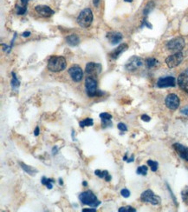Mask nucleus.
Here are the masks:
<instances>
[{
	"label": "nucleus",
	"instance_id": "nucleus-22",
	"mask_svg": "<svg viewBox=\"0 0 188 212\" xmlns=\"http://www.w3.org/2000/svg\"><path fill=\"white\" fill-rule=\"evenodd\" d=\"M11 75H12V80H11V82H10L11 86H12V88H13V89H16V88H18V87H19V85H20V82L18 81V79L16 78V74L14 73V72H12Z\"/></svg>",
	"mask_w": 188,
	"mask_h": 212
},
{
	"label": "nucleus",
	"instance_id": "nucleus-38",
	"mask_svg": "<svg viewBox=\"0 0 188 212\" xmlns=\"http://www.w3.org/2000/svg\"><path fill=\"white\" fill-rule=\"evenodd\" d=\"M144 25H146V26H147L149 29H152V25H150L148 22H147V20H143V24H142V26H144Z\"/></svg>",
	"mask_w": 188,
	"mask_h": 212
},
{
	"label": "nucleus",
	"instance_id": "nucleus-47",
	"mask_svg": "<svg viewBox=\"0 0 188 212\" xmlns=\"http://www.w3.org/2000/svg\"><path fill=\"white\" fill-rule=\"evenodd\" d=\"M82 185H83V186H88V183H87V182H83V183H82Z\"/></svg>",
	"mask_w": 188,
	"mask_h": 212
},
{
	"label": "nucleus",
	"instance_id": "nucleus-43",
	"mask_svg": "<svg viewBox=\"0 0 188 212\" xmlns=\"http://www.w3.org/2000/svg\"><path fill=\"white\" fill-rule=\"evenodd\" d=\"M30 35H31V32H24L22 34V36H23V37H25V38L29 37Z\"/></svg>",
	"mask_w": 188,
	"mask_h": 212
},
{
	"label": "nucleus",
	"instance_id": "nucleus-40",
	"mask_svg": "<svg viewBox=\"0 0 188 212\" xmlns=\"http://www.w3.org/2000/svg\"><path fill=\"white\" fill-rule=\"evenodd\" d=\"M34 135H35L36 137H37V136L39 135V127H38V126H37V127H36L35 131H34Z\"/></svg>",
	"mask_w": 188,
	"mask_h": 212
},
{
	"label": "nucleus",
	"instance_id": "nucleus-2",
	"mask_svg": "<svg viewBox=\"0 0 188 212\" xmlns=\"http://www.w3.org/2000/svg\"><path fill=\"white\" fill-rule=\"evenodd\" d=\"M79 199L82 202V204L90 205V206L95 207V208H96L97 206L101 204V202L99 201L96 196L91 190L84 191V192L81 193L79 196Z\"/></svg>",
	"mask_w": 188,
	"mask_h": 212
},
{
	"label": "nucleus",
	"instance_id": "nucleus-20",
	"mask_svg": "<svg viewBox=\"0 0 188 212\" xmlns=\"http://www.w3.org/2000/svg\"><path fill=\"white\" fill-rule=\"evenodd\" d=\"M20 163L21 168H22V169H23L26 173H28L29 175H31V176H34L35 174H37V170L34 169V168L31 167V166H29V165H27V164H25V163Z\"/></svg>",
	"mask_w": 188,
	"mask_h": 212
},
{
	"label": "nucleus",
	"instance_id": "nucleus-12",
	"mask_svg": "<svg viewBox=\"0 0 188 212\" xmlns=\"http://www.w3.org/2000/svg\"><path fill=\"white\" fill-rule=\"evenodd\" d=\"M178 84L182 90L188 93V69L180 74L178 77Z\"/></svg>",
	"mask_w": 188,
	"mask_h": 212
},
{
	"label": "nucleus",
	"instance_id": "nucleus-37",
	"mask_svg": "<svg viewBox=\"0 0 188 212\" xmlns=\"http://www.w3.org/2000/svg\"><path fill=\"white\" fill-rule=\"evenodd\" d=\"M181 113L188 116V107H185V108H183V109L181 110Z\"/></svg>",
	"mask_w": 188,
	"mask_h": 212
},
{
	"label": "nucleus",
	"instance_id": "nucleus-7",
	"mask_svg": "<svg viewBox=\"0 0 188 212\" xmlns=\"http://www.w3.org/2000/svg\"><path fill=\"white\" fill-rule=\"evenodd\" d=\"M167 49L170 50H175V51H180L185 47V40L183 38H175L172 40L168 41L166 44Z\"/></svg>",
	"mask_w": 188,
	"mask_h": 212
},
{
	"label": "nucleus",
	"instance_id": "nucleus-36",
	"mask_svg": "<svg viewBox=\"0 0 188 212\" xmlns=\"http://www.w3.org/2000/svg\"><path fill=\"white\" fill-rule=\"evenodd\" d=\"M141 119L143 121H145V122H149L151 120V117L149 116H147V115H142L141 116Z\"/></svg>",
	"mask_w": 188,
	"mask_h": 212
},
{
	"label": "nucleus",
	"instance_id": "nucleus-5",
	"mask_svg": "<svg viewBox=\"0 0 188 212\" xmlns=\"http://www.w3.org/2000/svg\"><path fill=\"white\" fill-rule=\"evenodd\" d=\"M140 200L144 203H149L153 205H159L161 203V198L159 196H156L151 189L144 191L140 196Z\"/></svg>",
	"mask_w": 188,
	"mask_h": 212
},
{
	"label": "nucleus",
	"instance_id": "nucleus-27",
	"mask_svg": "<svg viewBox=\"0 0 188 212\" xmlns=\"http://www.w3.org/2000/svg\"><path fill=\"white\" fill-rule=\"evenodd\" d=\"M154 2H149L148 4L147 5V6L145 7V9H144V11H143V13H144V15L145 16H147V14L153 10V8H154Z\"/></svg>",
	"mask_w": 188,
	"mask_h": 212
},
{
	"label": "nucleus",
	"instance_id": "nucleus-19",
	"mask_svg": "<svg viewBox=\"0 0 188 212\" xmlns=\"http://www.w3.org/2000/svg\"><path fill=\"white\" fill-rule=\"evenodd\" d=\"M95 174L97 177H99L100 178H103V179H105L107 182H109V181H111V179H112L111 176L109 175L108 171H107L96 170V171H95Z\"/></svg>",
	"mask_w": 188,
	"mask_h": 212
},
{
	"label": "nucleus",
	"instance_id": "nucleus-18",
	"mask_svg": "<svg viewBox=\"0 0 188 212\" xmlns=\"http://www.w3.org/2000/svg\"><path fill=\"white\" fill-rule=\"evenodd\" d=\"M66 42L70 46H76L80 43V38H78L77 35L72 34V35H69L66 38Z\"/></svg>",
	"mask_w": 188,
	"mask_h": 212
},
{
	"label": "nucleus",
	"instance_id": "nucleus-42",
	"mask_svg": "<svg viewBox=\"0 0 188 212\" xmlns=\"http://www.w3.org/2000/svg\"><path fill=\"white\" fill-rule=\"evenodd\" d=\"M99 2H100V0H93V4H94V5H95V7L98 6Z\"/></svg>",
	"mask_w": 188,
	"mask_h": 212
},
{
	"label": "nucleus",
	"instance_id": "nucleus-4",
	"mask_svg": "<svg viewBox=\"0 0 188 212\" xmlns=\"http://www.w3.org/2000/svg\"><path fill=\"white\" fill-rule=\"evenodd\" d=\"M85 88L88 96L90 98H94L96 96H101L102 92L97 90V83L96 80L92 77H87L85 79Z\"/></svg>",
	"mask_w": 188,
	"mask_h": 212
},
{
	"label": "nucleus",
	"instance_id": "nucleus-33",
	"mask_svg": "<svg viewBox=\"0 0 188 212\" xmlns=\"http://www.w3.org/2000/svg\"><path fill=\"white\" fill-rule=\"evenodd\" d=\"M117 127H118V129H119L120 131H122V132L128 131V128H127L126 124H125V123H118Z\"/></svg>",
	"mask_w": 188,
	"mask_h": 212
},
{
	"label": "nucleus",
	"instance_id": "nucleus-41",
	"mask_svg": "<svg viewBox=\"0 0 188 212\" xmlns=\"http://www.w3.org/2000/svg\"><path fill=\"white\" fill-rule=\"evenodd\" d=\"M20 1H21V3H22V5H23L24 6H26L27 4H28V2H29V0H20Z\"/></svg>",
	"mask_w": 188,
	"mask_h": 212
},
{
	"label": "nucleus",
	"instance_id": "nucleus-15",
	"mask_svg": "<svg viewBox=\"0 0 188 212\" xmlns=\"http://www.w3.org/2000/svg\"><path fill=\"white\" fill-rule=\"evenodd\" d=\"M35 10L40 16L44 17H49L54 14V11L47 5H37L35 7Z\"/></svg>",
	"mask_w": 188,
	"mask_h": 212
},
{
	"label": "nucleus",
	"instance_id": "nucleus-31",
	"mask_svg": "<svg viewBox=\"0 0 188 212\" xmlns=\"http://www.w3.org/2000/svg\"><path fill=\"white\" fill-rule=\"evenodd\" d=\"M100 117H101V119H104V120H111L112 119V115L104 112V113L100 114Z\"/></svg>",
	"mask_w": 188,
	"mask_h": 212
},
{
	"label": "nucleus",
	"instance_id": "nucleus-23",
	"mask_svg": "<svg viewBox=\"0 0 188 212\" xmlns=\"http://www.w3.org/2000/svg\"><path fill=\"white\" fill-rule=\"evenodd\" d=\"M93 123H94V121H93L92 118H86V119H84V120H82V121L79 123V125H80V127L83 128L85 126H92Z\"/></svg>",
	"mask_w": 188,
	"mask_h": 212
},
{
	"label": "nucleus",
	"instance_id": "nucleus-3",
	"mask_svg": "<svg viewBox=\"0 0 188 212\" xmlns=\"http://www.w3.org/2000/svg\"><path fill=\"white\" fill-rule=\"evenodd\" d=\"M93 22V13L90 8L84 9L77 17V24L82 28L90 27Z\"/></svg>",
	"mask_w": 188,
	"mask_h": 212
},
{
	"label": "nucleus",
	"instance_id": "nucleus-32",
	"mask_svg": "<svg viewBox=\"0 0 188 212\" xmlns=\"http://www.w3.org/2000/svg\"><path fill=\"white\" fill-rule=\"evenodd\" d=\"M121 194H122V196L123 197L128 198V197L130 196V191H129L128 189H122L121 190Z\"/></svg>",
	"mask_w": 188,
	"mask_h": 212
},
{
	"label": "nucleus",
	"instance_id": "nucleus-8",
	"mask_svg": "<svg viewBox=\"0 0 188 212\" xmlns=\"http://www.w3.org/2000/svg\"><path fill=\"white\" fill-rule=\"evenodd\" d=\"M142 64H143V61L140 57L134 56L128 61V63L125 65V68L128 71H134L142 65Z\"/></svg>",
	"mask_w": 188,
	"mask_h": 212
},
{
	"label": "nucleus",
	"instance_id": "nucleus-16",
	"mask_svg": "<svg viewBox=\"0 0 188 212\" xmlns=\"http://www.w3.org/2000/svg\"><path fill=\"white\" fill-rule=\"evenodd\" d=\"M107 38L111 44H117L122 40V35L120 32H108L107 34Z\"/></svg>",
	"mask_w": 188,
	"mask_h": 212
},
{
	"label": "nucleus",
	"instance_id": "nucleus-30",
	"mask_svg": "<svg viewBox=\"0 0 188 212\" xmlns=\"http://www.w3.org/2000/svg\"><path fill=\"white\" fill-rule=\"evenodd\" d=\"M26 6H17L16 7V12L18 15H24L25 12H26Z\"/></svg>",
	"mask_w": 188,
	"mask_h": 212
},
{
	"label": "nucleus",
	"instance_id": "nucleus-45",
	"mask_svg": "<svg viewBox=\"0 0 188 212\" xmlns=\"http://www.w3.org/2000/svg\"><path fill=\"white\" fill-rule=\"evenodd\" d=\"M133 161H134V156H132L130 158H128V159L127 160L128 163H131V162H133Z\"/></svg>",
	"mask_w": 188,
	"mask_h": 212
},
{
	"label": "nucleus",
	"instance_id": "nucleus-6",
	"mask_svg": "<svg viewBox=\"0 0 188 212\" xmlns=\"http://www.w3.org/2000/svg\"><path fill=\"white\" fill-rule=\"evenodd\" d=\"M183 60V54L180 51H177L176 53L170 55L166 57V64L169 68H174L176 66L180 65Z\"/></svg>",
	"mask_w": 188,
	"mask_h": 212
},
{
	"label": "nucleus",
	"instance_id": "nucleus-29",
	"mask_svg": "<svg viewBox=\"0 0 188 212\" xmlns=\"http://www.w3.org/2000/svg\"><path fill=\"white\" fill-rule=\"evenodd\" d=\"M119 212H135L136 210L131 206H125V207H121L119 209Z\"/></svg>",
	"mask_w": 188,
	"mask_h": 212
},
{
	"label": "nucleus",
	"instance_id": "nucleus-17",
	"mask_svg": "<svg viewBox=\"0 0 188 212\" xmlns=\"http://www.w3.org/2000/svg\"><path fill=\"white\" fill-rule=\"evenodd\" d=\"M128 48V45L127 44H122L121 45H119L115 50H114L112 52L109 53V57L113 59H117L118 57H120V55L123 53L124 51H126Z\"/></svg>",
	"mask_w": 188,
	"mask_h": 212
},
{
	"label": "nucleus",
	"instance_id": "nucleus-34",
	"mask_svg": "<svg viewBox=\"0 0 188 212\" xmlns=\"http://www.w3.org/2000/svg\"><path fill=\"white\" fill-rule=\"evenodd\" d=\"M101 123H102V125H103L104 127L111 126V125H112L111 120H104V119H101Z\"/></svg>",
	"mask_w": 188,
	"mask_h": 212
},
{
	"label": "nucleus",
	"instance_id": "nucleus-9",
	"mask_svg": "<svg viewBox=\"0 0 188 212\" xmlns=\"http://www.w3.org/2000/svg\"><path fill=\"white\" fill-rule=\"evenodd\" d=\"M166 106L172 111H175L180 106V98L175 94H169L165 99Z\"/></svg>",
	"mask_w": 188,
	"mask_h": 212
},
{
	"label": "nucleus",
	"instance_id": "nucleus-24",
	"mask_svg": "<svg viewBox=\"0 0 188 212\" xmlns=\"http://www.w3.org/2000/svg\"><path fill=\"white\" fill-rule=\"evenodd\" d=\"M157 64H158V61L156 60L155 58H154V57H149V58H147V60H146V65H147V68H153Z\"/></svg>",
	"mask_w": 188,
	"mask_h": 212
},
{
	"label": "nucleus",
	"instance_id": "nucleus-11",
	"mask_svg": "<svg viewBox=\"0 0 188 212\" xmlns=\"http://www.w3.org/2000/svg\"><path fill=\"white\" fill-rule=\"evenodd\" d=\"M176 85L175 78L173 77H160L157 82V86L160 88H166V87H174Z\"/></svg>",
	"mask_w": 188,
	"mask_h": 212
},
{
	"label": "nucleus",
	"instance_id": "nucleus-39",
	"mask_svg": "<svg viewBox=\"0 0 188 212\" xmlns=\"http://www.w3.org/2000/svg\"><path fill=\"white\" fill-rule=\"evenodd\" d=\"M96 209H83L82 212H95Z\"/></svg>",
	"mask_w": 188,
	"mask_h": 212
},
{
	"label": "nucleus",
	"instance_id": "nucleus-1",
	"mask_svg": "<svg viewBox=\"0 0 188 212\" xmlns=\"http://www.w3.org/2000/svg\"><path fill=\"white\" fill-rule=\"evenodd\" d=\"M48 69L53 72H59L66 68V59L63 57L53 56L48 61Z\"/></svg>",
	"mask_w": 188,
	"mask_h": 212
},
{
	"label": "nucleus",
	"instance_id": "nucleus-21",
	"mask_svg": "<svg viewBox=\"0 0 188 212\" xmlns=\"http://www.w3.org/2000/svg\"><path fill=\"white\" fill-rule=\"evenodd\" d=\"M52 183H54V180L52 179H49L45 177H42V184L47 186V188L49 189H52Z\"/></svg>",
	"mask_w": 188,
	"mask_h": 212
},
{
	"label": "nucleus",
	"instance_id": "nucleus-26",
	"mask_svg": "<svg viewBox=\"0 0 188 212\" xmlns=\"http://www.w3.org/2000/svg\"><path fill=\"white\" fill-rule=\"evenodd\" d=\"M147 164L150 166V168H151V171H152L155 172L156 171L158 170V166H159L158 162L153 161V160H148V161H147Z\"/></svg>",
	"mask_w": 188,
	"mask_h": 212
},
{
	"label": "nucleus",
	"instance_id": "nucleus-44",
	"mask_svg": "<svg viewBox=\"0 0 188 212\" xmlns=\"http://www.w3.org/2000/svg\"><path fill=\"white\" fill-rule=\"evenodd\" d=\"M52 152L54 153V155H56L57 153V147L55 146L53 149H52Z\"/></svg>",
	"mask_w": 188,
	"mask_h": 212
},
{
	"label": "nucleus",
	"instance_id": "nucleus-10",
	"mask_svg": "<svg viewBox=\"0 0 188 212\" xmlns=\"http://www.w3.org/2000/svg\"><path fill=\"white\" fill-rule=\"evenodd\" d=\"M86 73L89 75V77H95L98 76L99 74L101 72L102 67L101 65L97 64V63H94V62H90L88 63L86 65Z\"/></svg>",
	"mask_w": 188,
	"mask_h": 212
},
{
	"label": "nucleus",
	"instance_id": "nucleus-48",
	"mask_svg": "<svg viewBox=\"0 0 188 212\" xmlns=\"http://www.w3.org/2000/svg\"><path fill=\"white\" fill-rule=\"evenodd\" d=\"M124 1H125V2H129V3H131L133 0H124Z\"/></svg>",
	"mask_w": 188,
	"mask_h": 212
},
{
	"label": "nucleus",
	"instance_id": "nucleus-13",
	"mask_svg": "<svg viewBox=\"0 0 188 212\" xmlns=\"http://www.w3.org/2000/svg\"><path fill=\"white\" fill-rule=\"evenodd\" d=\"M69 74L70 75L72 80L75 82H80L83 77L82 70L79 66H72L69 70Z\"/></svg>",
	"mask_w": 188,
	"mask_h": 212
},
{
	"label": "nucleus",
	"instance_id": "nucleus-14",
	"mask_svg": "<svg viewBox=\"0 0 188 212\" xmlns=\"http://www.w3.org/2000/svg\"><path fill=\"white\" fill-rule=\"evenodd\" d=\"M173 149L177 152V154L180 156L182 159L185 161L188 162V148L180 144H173Z\"/></svg>",
	"mask_w": 188,
	"mask_h": 212
},
{
	"label": "nucleus",
	"instance_id": "nucleus-35",
	"mask_svg": "<svg viewBox=\"0 0 188 212\" xmlns=\"http://www.w3.org/2000/svg\"><path fill=\"white\" fill-rule=\"evenodd\" d=\"M166 186H167V189H168V190H169V192H170V194H171L172 198L173 199V202H174V204L177 205V200H176L175 196H174V195H173V193L172 192V190H171V189H170V187H169V185H168V184H166Z\"/></svg>",
	"mask_w": 188,
	"mask_h": 212
},
{
	"label": "nucleus",
	"instance_id": "nucleus-46",
	"mask_svg": "<svg viewBox=\"0 0 188 212\" xmlns=\"http://www.w3.org/2000/svg\"><path fill=\"white\" fill-rule=\"evenodd\" d=\"M59 183H60L61 185H63V179H62V178H60V179H59Z\"/></svg>",
	"mask_w": 188,
	"mask_h": 212
},
{
	"label": "nucleus",
	"instance_id": "nucleus-25",
	"mask_svg": "<svg viewBox=\"0 0 188 212\" xmlns=\"http://www.w3.org/2000/svg\"><path fill=\"white\" fill-rule=\"evenodd\" d=\"M181 196L183 199V202L188 206V186L186 187L181 192Z\"/></svg>",
	"mask_w": 188,
	"mask_h": 212
},
{
	"label": "nucleus",
	"instance_id": "nucleus-28",
	"mask_svg": "<svg viewBox=\"0 0 188 212\" xmlns=\"http://www.w3.org/2000/svg\"><path fill=\"white\" fill-rule=\"evenodd\" d=\"M136 172H137V174H139V175L146 176L147 173V166H145V165H143V166H140V167H138V169H137Z\"/></svg>",
	"mask_w": 188,
	"mask_h": 212
}]
</instances>
